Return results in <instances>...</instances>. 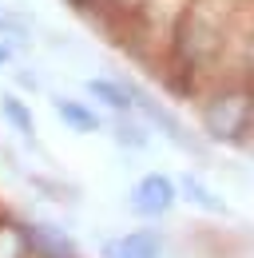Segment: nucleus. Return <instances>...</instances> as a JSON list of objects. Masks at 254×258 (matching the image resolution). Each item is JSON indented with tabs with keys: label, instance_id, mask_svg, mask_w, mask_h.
I'll return each instance as SVG.
<instances>
[{
	"label": "nucleus",
	"instance_id": "obj_7",
	"mask_svg": "<svg viewBox=\"0 0 254 258\" xmlns=\"http://www.w3.org/2000/svg\"><path fill=\"white\" fill-rule=\"evenodd\" d=\"M28 230V246H32V258H80V246L72 242V234L60 230L52 223H24Z\"/></svg>",
	"mask_w": 254,
	"mask_h": 258
},
{
	"label": "nucleus",
	"instance_id": "obj_14",
	"mask_svg": "<svg viewBox=\"0 0 254 258\" xmlns=\"http://www.w3.org/2000/svg\"><path fill=\"white\" fill-rule=\"evenodd\" d=\"M68 4L80 12H103V0H68Z\"/></svg>",
	"mask_w": 254,
	"mask_h": 258
},
{
	"label": "nucleus",
	"instance_id": "obj_4",
	"mask_svg": "<svg viewBox=\"0 0 254 258\" xmlns=\"http://www.w3.org/2000/svg\"><path fill=\"white\" fill-rule=\"evenodd\" d=\"M135 111L151 123V131H163V139H167V143H175L179 151H190V155H195V151L203 147V135H195V131H190L187 123H183V119L163 103V99L151 96L143 84H135Z\"/></svg>",
	"mask_w": 254,
	"mask_h": 258
},
{
	"label": "nucleus",
	"instance_id": "obj_2",
	"mask_svg": "<svg viewBox=\"0 0 254 258\" xmlns=\"http://www.w3.org/2000/svg\"><path fill=\"white\" fill-rule=\"evenodd\" d=\"M195 115L203 143L234 147L254 135V92L242 72H226L195 92Z\"/></svg>",
	"mask_w": 254,
	"mask_h": 258
},
{
	"label": "nucleus",
	"instance_id": "obj_3",
	"mask_svg": "<svg viewBox=\"0 0 254 258\" xmlns=\"http://www.w3.org/2000/svg\"><path fill=\"white\" fill-rule=\"evenodd\" d=\"M179 203H183L179 179L167 175V171H147V175H139L135 187H131V195H127V207H131L139 219H147V223L167 219Z\"/></svg>",
	"mask_w": 254,
	"mask_h": 258
},
{
	"label": "nucleus",
	"instance_id": "obj_8",
	"mask_svg": "<svg viewBox=\"0 0 254 258\" xmlns=\"http://www.w3.org/2000/svg\"><path fill=\"white\" fill-rule=\"evenodd\" d=\"M52 107H56V119H60L68 131H76V135H95V131H103V111L95 107L92 99L56 96Z\"/></svg>",
	"mask_w": 254,
	"mask_h": 258
},
{
	"label": "nucleus",
	"instance_id": "obj_11",
	"mask_svg": "<svg viewBox=\"0 0 254 258\" xmlns=\"http://www.w3.org/2000/svg\"><path fill=\"white\" fill-rule=\"evenodd\" d=\"M0 119L16 131V135L36 139V115H32V107L20 96H12V92H8V96H0Z\"/></svg>",
	"mask_w": 254,
	"mask_h": 258
},
{
	"label": "nucleus",
	"instance_id": "obj_6",
	"mask_svg": "<svg viewBox=\"0 0 254 258\" xmlns=\"http://www.w3.org/2000/svg\"><path fill=\"white\" fill-rule=\"evenodd\" d=\"M167 242L155 226H135L99 242V258H163Z\"/></svg>",
	"mask_w": 254,
	"mask_h": 258
},
{
	"label": "nucleus",
	"instance_id": "obj_13",
	"mask_svg": "<svg viewBox=\"0 0 254 258\" xmlns=\"http://www.w3.org/2000/svg\"><path fill=\"white\" fill-rule=\"evenodd\" d=\"M12 56H16V44H12L8 36H0V68L12 64Z\"/></svg>",
	"mask_w": 254,
	"mask_h": 258
},
{
	"label": "nucleus",
	"instance_id": "obj_5",
	"mask_svg": "<svg viewBox=\"0 0 254 258\" xmlns=\"http://www.w3.org/2000/svg\"><path fill=\"white\" fill-rule=\"evenodd\" d=\"M84 92L107 115H135V80H123V76H92V80H84Z\"/></svg>",
	"mask_w": 254,
	"mask_h": 258
},
{
	"label": "nucleus",
	"instance_id": "obj_12",
	"mask_svg": "<svg viewBox=\"0 0 254 258\" xmlns=\"http://www.w3.org/2000/svg\"><path fill=\"white\" fill-rule=\"evenodd\" d=\"M0 258H32L24 223H16V219H0Z\"/></svg>",
	"mask_w": 254,
	"mask_h": 258
},
{
	"label": "nucleus",
	"instance_id": "obj_1",
	"mask_svg": "<svg viewBox=\"0 0 254 258\" xmlns=\"http://www.w3.org/2000/svg\"><path fill=\"white\" fill-rule=\"evenodd\" d=\"M242 0H190L179 12L175 28L167 36L163 64L183 84V92H199L211 80L226 76L222 64L234 44V20H238Z\"/></svg>",
	"mask_w": 254,
	"mask_h": 258
},
{
	"label": "nucleus",
	"instance_id": "obj_10",
	"mask_svg": "<svg viewBox=\"0 0 254 258\" xmlns=\"http://www.w3.org/2000/svg\"><path fill=\"white\" fill-rule=\"evenodd\" d=\"M111 139L123 151H147L151 147V123L135 111V115H111Z\"/></svg>",
	"mask_w": 254,
	"mask_h": 258
},
{
	"label": "nucleus",
	"instance_id": "obj_15",
	"mask_svg": "<svg viewBox=\"0 0 254 258\" xmlns=\"http://www.w3.org/2000/svg\"><path fill=\"white\" fill-rule=\"evenodd\" d=\"M16 84H20V88H28V92H36V88H40V80H36V76H28V72H20V76H16Z\"/></svg>",
	"mask_w": 254,
	"mask_h": 258
},
{
	"label": "nucleus",
	"instance_id": "obj_9",
	"mask_svg": "<svg viewBox=\"0 0 254 258\" xmlns=\"http://www.w3.org/2000/svg\"><path fill=\"white\" fill-rule=\"evenodd\" d=\"M179 195H183V203H190L195 211H203V215H215V219H226L230 215V207H226V199H222L203 175H195V171H187V175H179Z\"/></svg>",
	"mask_w": 254,
	"mask_h": 258
}]
</instances>
